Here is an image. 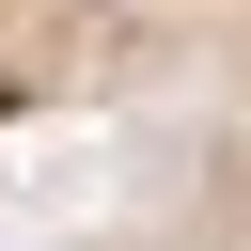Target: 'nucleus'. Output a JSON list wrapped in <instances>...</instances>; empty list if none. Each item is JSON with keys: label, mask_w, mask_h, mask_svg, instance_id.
Returning <instances> with one entry per match:
<instances>
[{"label": "nucleus", "mask_w": 251, "mask_h": 251, "mask_svg": "<svg viewBox=\"0 0 251 251\" xmlns=\"http://www.w3.org/2000/svg\"><path fill=\"white\" fill-rule=\"evenodd\" d=\"M0 251H251V0H0Z\"/></svg>", "instance_id": "f257e3e1"}]
</instances>
